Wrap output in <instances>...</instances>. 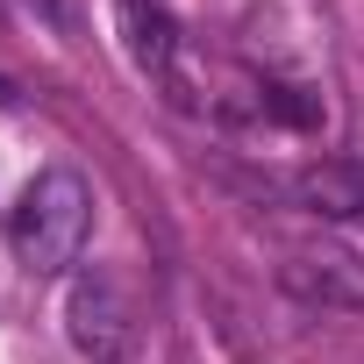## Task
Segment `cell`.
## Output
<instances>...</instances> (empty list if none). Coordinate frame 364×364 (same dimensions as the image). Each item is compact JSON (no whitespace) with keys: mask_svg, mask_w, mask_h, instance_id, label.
<instances>
[{"mask_svg":"<svg viewBox=\"0 0 364 364\" xmlns=\"http://www.w3.org/2000/svg\"><path fill=\"white\" fill-rule=\"evenodd\" d=\"M86 236H93V186L72 164L36 171L15 200V222H8V243H15L22 272H36V279L72 272L86 257Z\"/></svg>","mask_w":364,"mask_h":364,"instance_id":"1","label":"cell"},{"mask_svg":"<svg viewBox=\"0 0 364 364\" xmlns=\"http://www.w3.org/2000/svg\"><path fill=\"white\" fill-rule=\"evenodd\" d=\"M65 336L86 364H122L136 357V307L122 293V279L107 264H86L65 293Z\"/></svg>","mask_w":364,"mask_h":364,"instance_id":"2","label":"cell"},{"mask_svg":"<svg viewBox=\"0 0 364 364\" xmlns=\"http://www.w3.org/2000/svg\"><path fill=\"white\" fill-rule=\"evenodd\" d=\"M286 293L307 300V307H364V257L343 250V243H307L279 264Z\"/></svg>","mask_w":364,"mask_h":364,"instance_id":"3","label":"cell"},{"mask_svg":"<svg viewBox=\"0 0 364 364\" xmlns=\"http://www.w3.org/2000/svg\"><path fill=\"white\" fill-rule=\"evenodd\" d=\"M293 200L307 215H328V222H357L364 215V164L357 157H314L293 171Z\"/></svg>","mask_w":364,"mask_h":364,"instance_id":"4","label":"cell"},{"mask_svg":"<svg viewBox=\"0 0 364 364\" xmlns=\"http://www.w3.org/2000/svg\"><path fill=\"white\" fill-rule=\"evenodd\" d=\"M114 15H122V43H129L136 72L171 79V65H178V22L157 8V0H114Z\"/></svg>","mask_w":364,"mask_h":364,"instance_id":"5","label":"cell"}]
</instances>
